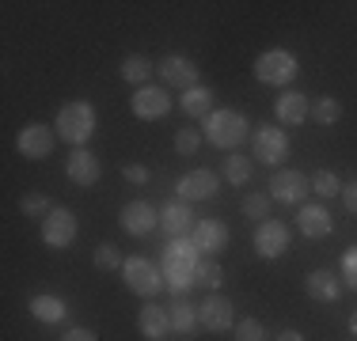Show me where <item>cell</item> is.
<instances>
[{
	"label": "cell",
	"instance_id": "cell-1",
	"mask_svg": "<svg viewBox=\"0 0 357 341\" xmlns=\"http://www.w3.org/2000/svg\"><path fill=\"white\" fill-rule=\"evenodd\" d=\"M96 106H91L88 99H76V102H65L61 110H57V122L54 129L61 141H69L73 148H88L91 133H96Z\"/></svg>",
	"mask_w": 357,
	"mask_h": 341
},
{
	"label": "cell",
	"instance_id": "cell-2",
	"mask_svg": "<svg viewBox=\"0 0 357 341\" xmlns=\"http://www.w3.org/2000/svg\"><path fill=\"white\" fill-rule=\"evenodd\" d=\"M248 136H251V125L240 110H213V114L206 118V141L217 144V148H225V152L240 148Z\"/></svg>",
	"mask_w": 357,
	"mask_h": 341
},
{
	"label": "cell",
	"instance_id": "cell-3",
	"mask_svg": "<svg viewBox=\"0 0 357 341\" xmlns=\"http://www.w3.org/2000/svg\"><path fill=\"white\" fill-rule=\"evenodd\" d=\"M296 72H301V65H296V57L289 54V49H266V54L255 57V76H259L262 84H270V88L293 84Z\"/></svg>",
	"mask_w": 357,
	"mask_h": 341
},
{
	"label": "cell",
	"instance_id": "cell-4",
	"mask_svg": "<svg viewBox=\"0 0 357 341\" xmlns=\"http://www.w3.org/2000/svg\"><path fill=\"white\" fill-rule=\"evenodd\" d=\"M122 277H126V288H130V292H137L141 300H152V296L164 288V269H156L149 258H144V254H133V258H126Z\"/></svg>",
	"mask_w": 357,
	"mask_h": 341
},
{
	"label": "cell",
	"instance_id": "cell-5",
	"mask_svg": "<svg viewBox=\"0 0 357 341\" xmlns=\"http://www.w3.org/2000/svg\"><path fill=\"white\" fill-rule=\"evenodd\" d=\"M312 193V178L301 175V170L293 167H278L274 175H270V198L282 201V205H296L304 201Z\"/></svg>",
	"mask_w": 357,
	"mask_h": 341
},
{
	"label": "cell",
	"instance_id": "cell-6",
	"mask_svg": "<svg viewBox=\"0 0 357 341\" xmlns=\"http://www.w3.org/2000/svg\"><path fill=\"white\" fill-rule=\"evenodd\" d=\"M251 159H262V164L278 167L282 159H289V136L285 129H274V125H262V129L251 133Z\"/></svg>",
	"mask_w": 357,
	"mask_h": 341
},
{
	"label": "cell",
	"instance_id": "cell-7",
	"mask_svg": "<svg viewBox=\"0 0 357 341\" xmlns=\"http://www.w3.org/2000/svg\"><path fill=\"white\" fill-rule=\"evenodd\" d=\"M73 239H76V216H73V209L54 205V212L42 220V243L54 246V251H65V246H73Z\"/></svg>",
	"mask_w": 357,
	"mask_h": 341
},
{
	"label": "cell",
	"instance_id": "cell-8",
	"mask_svg": "<svg viewBox=\"0 0 357 341\" xmlns=\"http://www.w3.org/2000/svg\"><path fill=\"white\" fill-rule=\"evenodd\" d=\"M54 144H57V129H50V125H42V122L23 125L20 136H15V148H20L23 159H46L50 152H54Z\"/></svg>",
	"mask_w": 357,
	"mask_h": 341
},
{
	"label": "cell",
	"instance_id": "cell-9",
	"mask_svg": "<svg viewBox=\"0 0 357 341\" xmlns=\"http://www.w3.org/2000/svg\"><path fill=\"white\" fill-rule=\"evenodd\" d=\"M289 239H293V232H289L282 220H262V224L255 228V251H259V258L274 262L289 251Z\"/></svg>",
	"mask_w": 357,
	"mask_h": 341
},
{
	"label": "cell",
	"instance_id": "cell-10",
	"mask_svg": "<svg viewBox=\"0 0 357 341\" xmlns=\"http://www.w3.org/2000/svg\"><path fill=\"white\" fill-rule=\"evenodd\" d=\"M198 315H202V326H206L209 334H228V330L236 326V307H232L228 296H220V292L206 296V303L198 307Z\"/></svg>",
	"mask_w": 357,
	"mask_h": 341
},
{
	"label": "cell",
	"instance_id": "cell-11",
	"mask_svg": "<svg viewBox=\"0 0 357 341\" xmlns=\"http://www.w3.org/2000/svg\"><path fill=\"white\" fill-rule=\"evenodd\" d=\"M133 114L141 118V122H160V118L172 114V95H167L164 88H137L133 91Z\"/></svg>",
	"mask_w": 357,
	"mask_h": 341
},
{
	"label": "cell",
	"instance_id": "cell-12",
	"mask_svg": "<svg viewBox=\"0 0 357 341\" xmlns=\"http://www.w3.org/2000/svg\"><path fill=\"white\" fill-rule=\"evenodd\" d=\"M217 190H220V178L206 167H194V170H186V175L178 178V198H183L186 205L190 201H209Z\"/></svg>",
	"mask_w": 357,
	"mask_h": 341
},
{
	"label": "cell",
	"instance_id": "cell-13",
	"mask_svg": "<svg viewBox=\"0 0 357 341\" xmlns=\"http://www.w3.org/2000/svg\"><path fill=\"white\" fill-rule=\"evenodd\" d=\"M156 72L164 76V84H172V88H178V91L198 88V65H194L190 57H183V54H167L164 61L156 65Z\"/></svg>",
	"mask_w": 357,
	"mask_h": 341
},
{
	"label": "cell",
	"instance_id": "cell-14",
	"mask_svg": "<svg viewBox=\"0 0 357 341\" xmlns=\"http://www.w3.org/2000/svg\"><path fill=\"white\" fill-rule=\"evenodd\" d=\"M274 118L282 125H289V129H296V125H304L312 118V102L308 95H301V91H282L274 102Z\"/></svg>",
	"mask_w": 357,
	"mask_h": 341
},
{
	"label": "cell",
	"instance_id": "cell-15",
	"mask_svg": "<svg viewBox=\"0 0 357 341\" xmlns=\"http://www.w3.org/2000/svg\"><path fill=\"white\" fill-rule=\"evenodd\" d=\"M65 175H69L76 186L88 190V186H96L99 178H103V167H99V159L91 156L88 148H73V156L65 159Z\"/></svg>",
	"mask_w": 357,
	"mask_h": 341
},
{
	"label": "cell",
	"instance_id": "cell-16",
	"mask_svg": "<svg viewBox=\"0 0 357 341\" xmlns=\"http://www.w3.org/2000/svg\"><path fill=\"white\" fill-rule=\"evenodd\" d=\"M190 239H194V246H198V254L213 258V254H220L228 246V228L220 224V220H198Z\"/></svg>",
	"mask_w": 357,
	"mask_h": 341
},
{
	"label": "cell",
	"instance_id": "cell-17",
	"mask_svg": "<svg viewBox=\"0 0 357 341\" xmlns=\"http://www.w3.org/2000/svg\"><path fill=\"white\" fill-rule=\"evenodd\" d=\"M331 228H335V220H331L327 205H301V212H296V232L304 239H327Z\"/></svg>",
	"mask_w": 357,
	"mask_h": 341
},
{
	"label": "cell",
	"instance_id": "cell-18",
	"mask_svg": "<svg viewBox=\"0 0 357 341\" xmlns=\"http://www.w3.org/2000/svg\"><path fill=\"white\" fill-rule=\"evenodd\" d=\"M118 220H122V228L130 235H149V232H156V228H160V212L152 209L149 201H130Z\"/></svg>",
	"mask_w": 357,
	"mask_h": 341
},
{
	"label": "cell",
	"instance_id": "cell-19",
	"mask_svg": "<svg viewBox=\"0 0 357 341\" xmlns=\"http://www.w3.org/2000/svg\"><path fill=\"white\" fill-rule=\"evenodd\" d=\"M194 212H190V205L186 201H167L164 209H160V228H164L172 239H183V235H190L194 232Z\"/></svg>",
	"mask_w": 357,
	"mask_h": 341
},
{
	"label": "cell",
	"instance_id": "cell-20",
	"mask_svg": "<svg viewBox=\"0 0 357 341\" xmlns=\"http://www.w3.org/2000/svg\"><path fill=\"white\" fill-rule=\"evenodd\" d=\"M137 330L149 341H164L172 334V311H167V307H156V303H144L137 311Z\"/></svg>",
	"mask_w": 357,
	"mask_h": 341
},
{
	"label": "cell",
	"instance_id": "cell-21",
	"mask_svg": "<svg viewBox=\"0 0 357 341\" xmlns=\"http://www.w3.org/2000/svg\"><path fill=\"white\" fill-rule=\"evenodd\" d=\"M304 288H308V296L319 303H335L338 292H342V285H338V277L331 269H312L308 280H304Z\"/></svg>",
	"mask_w": 357,
	"mask_h": 341
},
{
	"label": "cell",
	"instance_id": "cell-22",
	"mask_svg": "<svg viewBox=\"0 0 357 341\" xmlns=\"http://www.w3.org/2000/svg\"><path fill=\"white\" fill-rule=\"evenodd\" d=\"M27 311L35 315L38 322H65V315H69V307H65L61 296H50V292H38V296H31V303H27Z\"/></svg>",
	"mask_w": 357,
	"mask_h": 341
},
{
	"label": "cell",
	"instance_id": "cell-23",
	"mask_svg": "<svg viewBox=\"0 0 357 341\" xmlns=\"http://www.w3.org/2000/svg\"><path fill=\"white\" fill-rule=\"evenodd\" d=\"M198 262H202V254H198V246H194L190 235L167 239V246H164V266H198Z\"/></svg>",
	"mask_w": 357,
	"mask_h": 341
},
{
	"label": "cell",
	"instance_id": "cell-24",
	"mask_svg": "<svg viewBox=\"0 0 357 341\" xmlns=\"http://www.w3.org/2000/svg\"><path fill=\"white\" fill-rule=\"evenodd\" d=\"M178 106H183V114H186V118H209V114H213V91L198 84V88L183 91Z\"/></svg>",
	"mask_w": 357,
	"mask_h": 341
},
{
	"label": "cell",
	"instance_id": "cell-25",
	"mask_svg": "<svg viewBox=\"0 0 357 341\" xmlns=\"http://www.w3.org/2000/svg\"><path fill=\"white\" fill-rule=\"evenodd\" d=\"M118 72H122L126 84H137V88H144V84H149V76L156 72V65H152L144 54H130V57L122 61V68H118Z\"/></svg>",
	"mask_w": 357,
	"mask_h": 341
},
{
	"label": "cell",
	"instance_id": "cell-26",
	"mask_svg": "<svg viewBox=\"0 0 357 341\" xmlns=\"http://www.w3.org/2000/svg\"><path fill=\"white\" fill-rule=\"evenodd\" d=\"M167 311H172V330H175V334H194V330L202 326L198 307L186 303V300H175V307H167Z\"/></svg>",
	"mask_w": 357,
	"mask_h": 341
},
{
	"label": "cell",
	"instance_id": "cell-27",
	"mask_svg": "<svg viewBox=\"0 0 357 341\" xmlns=\"http://www.w3.org/2000/svg\"><path fill=\"white\" fill-rule=\"evenodd\" d=\"M338 118H342V102H338L335 95H319L316 102H312V122L323 125V129H327V125H335Z\"/></svg>",
	"mask_w": 357,
	"mask_h": 341
},
{
	"label": "cell",
	"instance_id": "cell-28",
	"mask_svg": "<svg viewBox=\"0 0 357 341\" xmlns=\"http://www.w3.org/2000/svg\"><path fill=\"white\" fill-rule=\"evenodd\" d=\"M194 285H202V288H209V292H217V288L225 285V269H220L213 258H202L198 269H194Z\"/></svg>",
	"mask_w": 357,
	"mask_h": 341
},
{
	"label": "cell",
	"instance_id": "cell-29",
	"mask_svg": "<svg viewBox=\"0 0 357 341\" xmlns=\"http://www.w3.org/2000/svg\"><path fill=\"white\" fill-rule=\"evenodd\" d=\"M194 269L198 266H164V285L172 288V292H190L194 288Z\"/></svg>",
	"mask_w": 357,
	"mask_h": 341
},
{
	"label": "cell",
	"instance_id": "cell-30",
	"mask_svg": "<svg viewBox=\"0 0 357 341\" xmlns=\"http://www.w3.org/2000/svg\"><path fill=\"white\" fill-rule=\"evenodd\" d=\"M312 193H319V198H338V193H342V178L335 175V170H316V175H312Z\"/></svg>",
	"mask_w": 357,
	"mask_h": 341
},
{
	"label": "cell",
	"instance_id": "cell-31",
	"mask_svg": "<svg viewBox=\"0 0 357 341\" xmlns=\"http://www.w3.org/2000/svg\"><path fill=\"white\" fill-rule=\"evenodd\" d=\"M225 178H228L232 186L251 182V159H248V156H240V152H232V156L225 159Z\"/></svg>",
	"mask_w": 357,
	"mask_h": 341
},
{
	"label": "cell",
	"instance_id": "cell-32",
	"mask_svg": "<svg viewBox=\"0 0 357 341\" xmlns=\"http://www.w3.org/2000/svg\"><path fill=\"white\" fill-rule=\"evenodd\" d=\"M20 212L23 216H35V220H46L54 212V205H50L46 193H27V198H20Z\"/></svg>",
	"mask_w": 357,
	"mask_h": 341
},
{
	"label": "cell",
	"instance_id": "cell-33",
	"mask_svg": "<svg viewBox=\"0 0 357 341\" xmlns=\"http://www.w3.org/2000/svg\"><path fill=\"white\" fill-rule=\"evenodd\" d=\"M270 201H274L270 193H248V198H243V216L259 220V224H262V220H270Z\"/></svg>",
	"mask_w": 357,
	"mask_h": 341
},
{
	"label": "cell",
	"instance_id": "cell-34",
	"mask_svg": "<svg viewBox=\"0 0 357 341\" xmlns=\"http://www.w3.org/2000/svg\"><path fill=\"white\" fill-rule=\"evenodd\" d=\"M122 266H126V262H122V254H118V246H114V243L96 246V269L114 273V269H122Z\"/></svg>",
	"mask_w": 357,
	"mask_h": 341
},
{
	"label": "cell",
	"instance_id": "cell-35",
	"mask_svg": "<svg viewBox=\"0 0 357 341\" xmlns=\"http://www.w3.org/2000/svg\"><path fill=\"white\" fill-rule=\"evenodd\" d=\"M236 341H266V326L259 319H240L236 322Z\"/></svg>",
	"mask_w": 357,
	"mask_h": 341
},
{
	"label": "cell",
	"instance_id": "cell-36",
	"mask_svg": "<svg viewBox=\"0 0 357 341\" xmlns=\"http://www.w3.org/2000/svg\"><path fill=\"white\" fill-rule=\"evenodd\" d=\"M202 148V133L198 129H178L175 133V152L178 156H194Z\"/></svg>",
	"mask_w": 357,
	"mask_h": 341
},
{
	"label": "cell",
	"instance_id": "cell-37",
	"mask_svg": "<svg viewBox=\"0 0 357 341\" xmlns=\"http://www.w3.org/2000/svg\"><path fill=\"white\" fill-rule=\"evenodd\" d=\"M342 280L357 292V246H350V251L342 254Z\"/></svg>",
	"mask_w": 357,
	"mask_h": 341
},
{
	"label": "cell",
	"instance_id": "cell-38",
	"mask_svg": "<svg viewBox=\"0 0 357 341\" xmlns=\"http://www.w3.org/2000/svg\"><path fill=\"white\" fill-rule=\"evenodd\" d=\"M122 175H126V182H137V186L149 182V167H141V164H126Z\"/></svg>",
	"mask_w": 357,
	"mask_h": 341
},
{
	"label": "cell",
	"instance_id": "cell-39",
	"mask_svg": "<svg viewBox=\"0 0 357 341\" xmlns=\"http://www.w3.org/2000/svg\"><path fill=\"white\" fill-rule=\"evenodd\" d=\"M342 205H346V209H350L354 216H357V178H354L350 186H342Z\"/></svg>",
	"mask_w": 357,
	"mask_h": 341
},
{
	"label": "cell",
	"instance_id": "cell-40",
	"mask_svg": "<svg viewBox=\"0 0 357 341\" xmlns=\"http://www.w3.org/2000/svg\"><path fill=\"white\" fill-rule=\"evenodd\" d=\"M61 341H99L91 330H84V326H73V330H65V338Z\"/></svg>",
	"mask_w": 357,
	"mask_h": 341
},
{
	"label": "cell",
	"instance_id": "cell-41",
	"mask_svg": "<svg viewBox=\"0 0 357 341\" xmlns=\"http://www.w3.org/2000/svg\"><path fill=\"white\" fill-rule=\"evenodd\" d=\"M278 341H304V334H296V330H285V334H278Z\"/></svg>",
	"mask_w": 357,
	"mask_h": 341
},
{
	"label": "cell",
	"instance_id": "cell-42",
	"mask_svg": "<svg viewBox=\"0 0 357 341\" xmlns=\"http://www.w3.org/2000/svg\"><path fill=\"white\" fill-rule=\"evenodd\" d=\"M350 334H354V338H357V311H354V315H350Z\"/></svg>",
	"mask_w": 357,
	"mask_h": 341
}]
</instances>
